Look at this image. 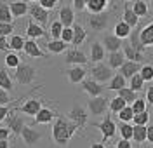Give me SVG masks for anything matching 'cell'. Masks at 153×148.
<instances>
[{
    "instance_id": "cell-1",
    "label": "cell",
    "mask_w": 153,
    "mask_h": 148,
    "mask_svg": "<svg viewBox=\"0 0 153 148\" xmlns=\"http://www.w3.org/2000/svg\"><path fill=\"white\" fill-rule=\"evenodd\" d=\"M78 131L75 124L71 120H68L66 117L63 115H57L52 127H51V138H52V143L59 148H66L70 139L75 136V132Z\"/></svg>"
},
{
    "instance_id": "cell-2",
    "label": "cell",
    "mask_w": 153,
    "mask_h": 148,
    "mask_svg": "<svg viewBox=\"0 0 153 148\" xmlns=\"http://www.w3.org/2000/svg\"><path fill=\"white\" fill-rule=\"evenodd\" d=\"M14 79L19 86H31L37 80V68L28 63H21L12 73V80Z\"/></svg>"
},
{
    "instance_id": "cell-3",
    "label": "cell",
    "mask_w": 153,
    "mask_h": 148,
    "mask_svg": "<svg viewBox=\"0 0 153 148\" xmlns=\"http://www.w3.org/2000/svg\"><path fill=\"white\" fill-rule=\"evenodd\" d=\"M110 19H111V12H101V14H89L87 16V26L89 30L92 31V33H103L106 28H108V25H110Z\"/></svg>"
},
{
    "instance_id": "cell-4",
    "label": "cell",
    "mask_w": 153,
    "mask_h": 148,
    "mask_svg": "<svg viewBox=\"0 0 153 148\" xmlns=\"http://www.w3.org/2000/svg\"><path fill=\"white\" fill-rule=\"evenodd\" d=\"M68 120H71L73 124H75L76 127H78V131H84V129L87 127V120H89V113H87L85 106H82L78 101H75L73 105H71V108H70V112H68L66 115Z\"/></svg>"
},
{
    "instance_id": "cell-5",
    "label": "cell",
    "mask_w": 153,
    "mask_h": 148,
    "mask_svg": "<svg viewBox=\"0 0 153 148\" xmlns=\"http://www.w3.org/2000/svg\"><path fill=\"white\" fill-rule=\"evenodd\" d=\"M89 73H91V77H92V80L94 82H97V84H110V80L113 79V70L110 68L106 63H97V65H92V68L89 70Z\"/></svg>"
},
{
    "instance_id": "cell-6",
    "label": "cell",
    "mask_w": 153,
    "mask_h": 148,
    "mask_svg": "<svg viewBox=\"0 0 153 148\" xmlns=\"http://www.w3.org/2000/svg\"><path fill=\"white\" fill-rule=\"evenodd\" d=\"M108 105H110V101L106 99V96L89 98V101H87V113L92 115V117H103L108 112Z\"/></svg>"
},
{
    "instance_id": "cell-7",
    "label": "cell",
    "mask_w": 153,
    "mask_h": 148,
    "mask_svg": "<svg viewBox=\"0 0 153 148\" xmlns=\"http://www.w3.org/2000/svg\"><path fill=\"white\" fill-rule=\"evenodd\" d=\"M19 138H21V141L25 143V147L33 148V147H37L38 143L42 141L44 134H42L38 129H35L33 126H25V129H23V132H21Z\"/></svg>"
},
{
    "instance_id": "cell-8",
    "label": "cell",
    "mask_w": 153,
    "mask_h": 148,
    "mask_svg": "<svg viewBox=\"0 0 153 148\" xmlns=\"http://www.w3.org/2000/svg\"><path fill=\"white\" fill-rule=\"evenodd\" d=\"M89 63V56H85V52L82 49H68L65 52V65H70V66H84Z\"/></svg>"
},
{
    "instance_id": "cell-9",
    "label": "cell",
    "mask_w": 153,
    "mask_h": 148,
    "mask_svg": "<svg viewBox=\"0 0 153 148\" xmlns=\"http://www.w3.org/2000/svg\"><path fill=\"white\" fill-rule=\"evenodd\" d=\"M44 108V103H42V99L38 98H30L25 99L23 103H21V106H16L14 110H19L21 113H25V115H28V117H37V113L40 112V110Z\"/></svg>"
},
{
    "instance_id": "cell-10",
    "label": "cell",
    "mask_w": 153,
    "mask_h": 148,
    "mask_svg": "<svg viewBox=\"0 0 153 148\" xmlns=\"http://www.w3.org/2000/svg\"><path fill=\"white\" fill-rule=\"evenodd\" d=\"M5 122H7V126H5V127L12 132V136H14V138H19V136H21V132H23V129H25V126H26V124H25V118L19 117L14 108L10 110V113H9V117L5 118Z\"/></svg>"
},
{
    "instance_id": "cell-11",
    "label": "cell",
    "mask_w": 153,
    "mask_h": 148,
    "mask_svg": "<svg viewBox=\"0 0 153 148\" xmlns=\"http://www.w3.org/2000/svg\"><path fill=\"white\" fill-rule=\"evenodd\" d=\"M94 127L99 129V132L103 134V141L111 139L115 136V132H117V124H115V120H111L110 115H106L101 122H96Z\"/></svg>"
},
{
    "instance_id": "cell-12",
    "label": "cell",
    "mask_w": 153,
    "mask_h": 148,
    "mask_svg": "<svg viewBox=\"0 0 153 148\" xmlns=\"http://www.w3.org/2000/svg\"><path fill=\"white\" fill-rule=\"evenodd\" d=\"M57 21L63 25V28H71L75 25V10L71 9V4H61L57 12Z\"/></svg>"
},
{
    "instance_id": "cell-13",
    "label": "cell",
    "mask_w": 153,
    "mask_h": 148,
    "mask_svg": "<svg viewBox=\"0 0 153 148\" xmlns=\"http://www.w3.org/2000/svg\"><path fill=\"white\" fill-rule=\"evenodd\" d=\"M30 16H31V21H35L42 28H45V25L49 23V12L42 9L38 2H30Z\"/></svg>"
},
{
    "instance_id": "cell-14",
    "label": "cell",
    "mask_w": 153,
    "mask_h": 148,
    "mask_svg": "<svg viewBox=\"0 0 153 148\" xmlns=\"http://www.w3.org/2000/svg\"><path fill=\"white\" fill-rule=\"evenodd\" d=\"M101 44H103L105 51H108L110 54H111V52H118V51L124 47V40L117 39L113 33H103V37H101Z\"/></svg>"
},
{
    "instance_id": "cell-15",
    "label": "cell",
    "mask_w": 153,
    "mask_h": 148,
    "mask_svg": "<svg viewBox=\"0 0 153 148\" xmlns=\"http://www.w3.org/2000/svg\"><path fill=\"white\" fill-rule=\"evenodd\" d=\"M65 75L70 84H82L85 80L87 75V68L85 66H70L65 70Z\"/></svg>"
},
{
    "instance_id": "cell-16",
    "label": "cell",
    "mask_w": 153,
    "mask_h": 148,
    "mask_svg": "<svg viewBox=\"0 0 153 148\" xmlns=\"http://www.w3.org/2000/svg\"><path fill=\"white\" fill-rule=\"evenodd\" d=\"M9 9L14 19H21L30 12V4L23 0H16V2H9Z\"/></svg>"
},
{
    "instance_id": "cell-17",
    "label": "cell",
    "mask_w": 153,
    "mask_h": 148,
    "mask_svg": "<svg viewBox=\"0 0 153 148\" xmlns=\"http://www.w3.org/2000/svg\"><path fill=\"white\" fill-rule=\"evenodd\" d=\"M91 54H89V61L91 63H94V65H97V63H103V59H105L106 56V51L105 47H103V44L99 42V40H94L92 44H91Z\"/></svg>"
},
{
    "instance_id": "cell-18",
    "label": "cell",
    "mask_w": 153,
    "mask_h": 148,
    "mask_svg": "<svg viewBox=\"0 0 153 148\" xmlns=\"http://www.w3.org/2000/svg\"><path fill=\"white\" fill-rule=\"evenodd\" d=\"M82 89H84V92L89 94V98H97V96H103V91L105 87L101 86V84H97L94 82L92 79H87L82 82Z\"/></svg>"
},
{
    "instance_id": "cell-19",
    "label": "cell",
    "mask_w": 153,
    "mask_h": 148,
    "mask_svg": "<svg viewBox=\"0 0 153 148\" xmlns=\"http://www.w3.org/2000/svg\"><path fill=\"white\" fill-rule=\"evenodd\" d=\"M139 40L144 49L153 47V21L146 23L143 28H139Z\"/></svg>"
},
{
    "instance_id": "cell-20",
    "label": "cell",
    "mask_w": 153,
    "mask_h": 148,
    "mask_svg": "<svg viewBox=\"0 0 153 148\" xmlns=\"http://www.w3.org/2000/svg\"><path fill=\"white\" fill-rule=\"evenodd\" d=\"M23 52H25L26 56H30V58H37V59L44 58V59H47V54L38 47V44L35 42V40H28V39H26V44H25Z\"/></svg>"
},
{
    "instance_id": "cell-21",
    "label": "cell",
    "mask_w": 153,
    "mask_h": 148,
    "mask_svg": "<svg viewBox=\"0 0 153 148\" xmlns=\"http://www.w3.org/2000/svg\"><path fill=\"white\" fill-rule=\"evenodd\" d=\"M141 63H134V61H125L124 65L120 66V70H118V73L124 77L125 80L127 79H132L134 75H137L139 73V70H141Z\"/></svg>"
},
{
    "instance_id": "cell-22",
    "label": "cell",
    "mask_w": 153,
    "mask_h": 148,
    "mask_svg": "<svg viewBox=\"0 0 153 148\" xmlns=\"http://www.w3.org/2000/svg\"><path fill=\"white\" fill-rule=\"evenodd\" d=\"M52 120H56V113H54V110L44 106V108L37 113V117H35V120H33V124H35V126H47V124H51Z\"/></svg>"
},
{
    "instance_id": "cell-23",
    "label": "cell",
    "mask_w": 153,
    "mask_h": 148,
    "mask_svg": "<svg viewBox=\"0 0 153 148\" xmlns=\"http://www.w3.org/2000/svg\"><path fill=\"white\" fill-rule=\"evenodd\" d=\"M71 30H73V42H71V45H73L75 49H80V45L87 40V31H85V28H84L82 25H78V23H75V25L71 26Z\"/></svg>"
},
{
    "instance_id": "cell-24",
    "label": "cell",
    "mask_w": 153,
    "mask_h": 148,
    "mask_svg": "<svg viewBox=\"0 0 153 148\" xmlns=\"http://www.w3.org/2000/svg\"><path fill=\"white\" fill-rule=\"evenodd\" d=\"M44 35H45V28H42L35 21H28L26 31H25V37H28V40H37L40 37H44Z\"/></svg>"
},
{
    "instance_id": "cell-25",
    "label": "cell",
    "mask_w": 153,
    "mask_h": 148,
    "mask_svg": "<svg viewBox=\"0 0 153 148\" xmlns=\"http://www.w3.org/2000/svg\"><path fill=\"white\" fill-rule=\"evenodd\" d=\"M110 5L108 0H87L85 2V10L89 14H101L105 12L106 7Z\"/></svg>"
},
{
    "instance_id": "cell-26",
    "label": "cell",
    "mask_w": 153,
    "mask_h": 148,
    "mask_svg": "<svg viewBox=\"0 0 153 148\" xmlns=\"http://www.w3.org/2000/svg\"><path fill=\"white\" fill-rule=\"evenodd\" d=\"M113 33L117 39H120V40H124V39H129L131 37V33H132V28L127 25V23H124L122 19H118L117 23H115V26H113Z\"/></svg>"
},
{
    "instance_id": "cell-27",
    "label": "cell",
    "mask_w": 153,
    "mask_h": 148,
    "mask_svg": "<svg viewBox=\"0 0 153 148\" xmlns=\"http://www.w3.org/2000/svg\"><path fill=\"white\" fill-rule=\"evenodd\" d=\"M131 9L134 10V14L137 18H146L150 14V4L146 0H134V2H131Z\"/></svg>"
},
{
    "instance_id": "cell-28",
    "label": "cell",
    "mask_w": 153,
    "mask_h": 148,
    "mask_svg": "<svg viewBox=\"0 0 153 148\" xmlns=\"http://www.w3.org/2000/svg\"><path fill=\"white\" fill-rule=\"evenodd\" d=\"M122 21L127 23L132 30L137 28V25H139V18H137V16L134 14V10L131 9V4H129V5L125 4V9H124V12H122Z\"/></svg>"
},
{
    "instance_id": "cell-29",
    "label": "cell",
    "mask_w": 153,
    "mask_h": 148,
    "mask_svg": "<svg viewBox=\"0 0 153 148\" xmlns=\"http://www.w3.org/2000/svg\"><path fill=\"white\" fill-rule=\"evenodd\" d=\"M7 44H9V51L10 52H16V54H18L19 51L25 49L26 39H25V35H12V37H9Z\"/></svg>"
},
{
    "instance_id": "cell-30",
    "label": "cell",
    "mask_w": 153,
    "mask_h": 148,
    "mask_svg": "<svg viewBox=\"0 0 153 148\" xmlns=\"http://www.w3.org/2000/svg\"><path fill=\"white\" fill-rule=\"evenodd\" d=\"M125 63V56L122 51H118V52H111V54H108V66L111 70H120V66Z\"/></svg>"
},
{
    "instance_id": "cell-31",
    "label": "cell",
    "mask_w": 153,
    "mask_h": 148,
    "mask_svg": "<svg viewBox=\"0 0 153 148\" xmlns=\"http://www.w3.org/2000/svg\"><path fill=\"white\" fill-rule=\"evenodd\" d=\"M0 89L10 92L14 89V80H12V75L5 68H0Z\"/></svg>"
},
{
    "instance_id": "cell-32",
    "label": "cell",
    "mask_w": 153,
    "mask_h": 148,
    "mask_svg": "<svg viewBox=\"0 0 153 148\" xmlns=\"http://www.w3.org/2000/svg\"><path fill=\"white\" fill-rule=\"evenodd\" d=\"M45 49L51 54H61V52H66L68 51V44H65L63 40H49L45 44Z\"/></svg>"
},
{
    "instance_id": "cell-33",
    "label": "cell",
    "mask_w": 153,
    "mask_h": 148,
    "mask_svg": "<svg viewBox=\"0 0 153 148\" xmlns=\"http://www.w3.org/2000/svg\"><path fill=\"white\" fill-rule=\"evenodd\" d=\"M129 45L132 47L136 52H139V54H143L144 56V47L143 44H141V40H139V28H134L132 33H131V37H129Z\"/></svg>"
},
{
    "instance_id": "cell-34",
    "label": "cell",
    "mask_w": 153,
    "mask_h": 148,
    "mask_svg": "<svg viewBox=\"0 0 153 148\" xmlns=\"http://www.w3.org/2000/svg\"><path fill=\"white\" fill-rule=\"evenodd\" d=\"M122 52H124V56H125V61H134V63H143V59L144 56L143 54H139V52H136V51L129 45V42L127 44H124V47H122Z\"/></svg>"
},
{
    "instance_id": "cell-35",
    "label": "cell",
    "mask_w": 153,
    "mask_h": 148,
    "mask_svg": "<svg viewBox=\"0 0 153 148\" xmlns=\"http://www.w3.org/2000/svg\"><path fill=\"white\" fill-rule=\"evenodd\" d=\"M132 141L143 145L146 141V126H132Z\"/></svg>"
},
{
    "instance_id": "cell-36",
    "label": "cell",
    "mask_w": 153,
    "mask_h": 148,
    "mask_svg": "<svg viewBox=\"0 0 153 148\" xmlns=\"http://www.w3.org/2000/svg\"><path fill=\"white\" fill-rule=\"evenodd\" d=\"M12 14H10L9 9V2H0V23H7V25H12Z\"/></svg>"
},
{
    "instance_id": "cell-37",
    "label": "cell",
    "mask_w": 153,
    "mask_h": 148,
    "mask_svg": "<svg viewBox=\"0 0 153 148\" xmlns=\"http://www.w3.org/2000/svg\"><path fill=\"white\" fill-rule=\"evenodd\" d=\"M117 96H118V98H122V99L125 101V103H127V105L131 106V105H132L134 101L137 99V92L131 91L129 87H124V89H120V91L117 92Z\"/></svg>"
},
{
    "instance_id": "cell-38",
    "label": "cell",
    "mask_w": 153,
    "mask_h": 148,
    "mask_svg": "<svg viewBox=\"0 0 153 148\" xmlns=\"http://www.w3.org/2000/svg\"><path fill=\"white\" fill-rule=\"evenodd\" d=\"M4 63H5V66H7V68L16 70L23 61H21V58H19V54H16V52H7V54H5V58H4Z\"/></svg>"
},
{
    "instance_id": "cell-39",
    "label": "cell",
    "mask_w": 153,
    "mask_h": 148,
    "mask_svg": "<svg viewBox=\"0 0 153 148\" xmlns=\"http://www.w3.org/2000/svg\"><path fill=\"white\" fill-rule=\"evenodd\" d=\"M125 84H127V80H125L120 73H115L113 79L110 80V84H108V89H110V91H117V92H118L120 89L125 87Z\"/></svg>"
},
{
    "instance_id": "cell-40",
    "label": "cell",
    "mask_w": 153,
    "mask_h": 148,
    "mask_svg": "<svg viewBox=\"0 0 153 148\" xmlns=\"http://www.w3.org/2000/svg\"><path fill=\"white\" fill-rule=\"evenodd\" d=\"M117 131L120 132V139L132 141V124H125V122H120V124L117 126Z\"/></svg>"
},
{
    "instance_id": "cell-41",
    "label": "cell",
    "mask_w": 153,
    "mask_h": 148,
    "mask_svg": "<svg viewBox=\"0 0 153 148\" xmlns=\"http://www.w3.org/2000/svg\"><path fill=\"white\" fill-rule=\"evenodd\" d=\"M139 77L143 79V82H153V65L152 63H144L141 70H139Z\"/></svg>"
},
{
    "instance_id": "cell-42",
    "label": "cell",
    "mask_w": 153,
    "mask_h": 148,
    "mask_svg": "<svg viewBox=\"0 0 153 148\" xmlns=\"http://www.w3.org/2000/svg\"><path fill=\"white\" fill-rule=\"evenodd\" d=\"M61 33H63V25L57 19H54L51 25H49V35L52 37L51 40H59L61 39Z\"/></svg>"
},
{
    "instance_id": "cell-43",
    "label": "cell",
    "mask_w": 153,
    "mask_h": 148,
    "mask_svg": "<svg viewBox=\"0 0 153 148\" xmlns=\"http://www.w3.org/2000/svg\"><path fill=\"white\" fill-rule=\"evenodd\" d=\"M127 106V103H125L122 98H118V96H115V98L110 99V105H108V110L111 112V113H118L120 110H124Z\"/></svg>"
},
{
    "instance_id": "cell-44",
    "label": "cell",
    "mask_w": 153,
    "mask_h": 148,
    "mask_svg": "<svg viewBox=\"0 0 153 148\" xmlns=\"http://www.w3.org/2000/svg\"><path fill=\"white\" fill-rule=\"evenodd\" d=\"M117 115H118V120H120V122L131 124V122H132V118H134V112H132V108H131V106L127 105V106H125L124 110H120V112H118Z\"/></svg>"
},
{
    "instance_id": "cell-45",
    "label": "cell",
    "mask_w": 153,
    "mask_h": 148,
    "mask_svg": "<svg viewBox=\"0 0 153 148\" xmlns=\"http://www.w3.org/2000/svg\"><path fill=\"white\" fill-rule=\"evenodd\" d=\"M143 87H144V82H143V79L139 77V73H137V75H134L132 79H129V89H131V91L139 92Z\"/></svg>"
},
{
    "instance_id": "cell-46",
    "label": "cell",
    "mask_w": 153,
    "mask_h": 148,
    "mask_svg": "<svg viewBox=\"0 0 153 148\" xmlns=\"http://www.w3.org/2000/svg\"><path fill=\"white\" fill-rule=\"evenodd\" d=\"M148 122H150V113H148V110L143 112V113H137V115H134L132 118V126H148Z\"/></svg>"
},
{
    "instance_id": "cell-47",
    "label": "cell",
    "mask_w": 153,
    "mask_h": 148,
    "mask_svg": "<svg viewBox=\"0 0 153 148\" xmlns=\"http://www.w3.org/2000/svg\"><path fill=\"white\" fill-rule=\"evenodd\" d=\"M131 108H132L134 115H137V113H143V112H146V101H144L143 98H137V99L132 103V105H131Z\"/></svg>"
},
{
    "instance_id": "cell-48",
    "label": "cell",
    "mask_w": 153,
    "mask_h": 148,
    "mask_svg": "<svg viewBox=\"0 0 153 148\" xmlns=\"http://www.w3.org/2000/svg\"><path fill=\"white\" fill-rule=\"evenodd\" d=\"M12 33H14V23H12V25L0 23V37L7 39V37H12Z\"/></svg>"
},
{
    "instance_id": "cell-49",
    "label": "cell",
    "mask_w": 153,
    "mask_h": 148,
    "mask_svg": "<svg viewBox=\"0 0 153 148\" xmlns=\"http://www.w3.org/2000/svg\"><path fill=\"white\" fill-rule=\"evenodd\" d=\"M38 4H40L42 9H45L47 12L49 10H54L59 5V2H56V0H38Z\"/></svg>"
},
{
    "instance_id": "cell-50",
    "label": "cell",
    "mask_w": 153,
    "mask_h": 148,
    "mask_svg": "<svg viewBox=\"0 0 153 148\" xmlns=\"http://www.w3.org/2000/svg\"><path fill=\"white\" fill-rule=\"evenodd\" d=\"M59 40H63L65 44L70 45V44L73 42V30L71 28H63V33H61V39Z\"/></svg>"
},
{
    "instance_id": "cell-51",
    "label": "cell",
    "mask_w": 153,
    "mask_h": 148,
    "mask_svg": "<svg viewBox=\"0 0 153 148\" xmlns=\"http://www.w3.org/2000/svg\"><path fill=\"white\" fill-rule=\"evenodd\" d=\"M19 103H21V101H19V99H16V105H19ZM10 105H12V103H10ZM16 105H14V106H9V105H7V106H0V122H2V120H5V118L9 117L10 110L16 108Z\"/></svg>"
},
{
    "instance_id": "cell-52",
    "label": "cell",
    "mask_w": 153,
    "mask_h": 148,
    "mask_svg": "<svg viewBox=\"0 0 153 148\" xmlns=\"http://www.w3.org/2000/svg\"><path fill=\"white\" fill-rule=\"evenodd\" d=\"M12 103V98H10V94L7 91H4V89H0V106H7Z\"/></svg>"
},
{
    "instance_id": "cell-53",
    "label": "cell",
    "mask_w": 153,
    "mask_h": 148,
    "mask_svg": "<svg viewBox=\"0 0 153 148\" xmlns=\"http://www.w3.org/2000/svg\"><path fill=\"white\" fill-rule=\"evenodd\" d=\"M85 2L87 0H73V2H71V9L75 10V14L85 10Z\"/></svg>"
},
{
    "instance_id": "cell-54",
    "label": "cell",
    "mask_w": 153,
    "mask_h": 148,
    "mask_svg": "<svg viewBox=\"0 0 153 148\" xmlns=\"http://www.w3.org/2000/svg\"><path fill=\"white\" fill-rule=\"evenodd\" d=\"M144 94H146V99H144V101H146V105H152V106H153V84L146 87V92H144Z\"/></svg>"
},
{
    "instance_id": "cell-55",
    "label": "cell",
    "mask_w": 153,
    "mask_h": 148,
    "mask_svg": "<svg viewBox=\"0 0 153 148\" xmlns=\"http://www.w3.org/2000/svg\"><path fill=\"white\" fill-rule=\"evenodd\" d=\"M10 136H12V132H10L7 127H0V139H5V141H9Z\"/></svg>"
},
{
    "instance_id": "cell-56",
    "label": "cell",
    "mask_w": 153,
    "mask_h": 148,
    "mask_svg": "<svg viewBox=\"0 0 153 148\" xmlns=\"http://www.w3.org/2000/svg\"><path fill=\"white\" fill-rule=\"evenodd\" d=\"M146 141L153 145V124H148L146 126Z\"/></svg>"
},
{
    "instance_id": "cell-57",
    "label": "cell",
    "mask_w": 153,
    "mask_h": 148,
    "mask_svg": "<svg viewBox=\"0 0 153 148\" xmlns=\"http://www.w3.org/2000/svg\"><path fill=\"white\" fill-rule=\"evenodd\" d=\"M115 147H117V148H132V143H131V141H127V139H118Z\"/></svg>"
},
{
    "instance_id": "cell-58",
    "label": "cell",
    "mask_w": 153,
    "mask_h": 148,
    "mask_svg": "<svg viewBox=\"0 0 153 148\" xmlns=\"http://www.w3.org/2000/svg\"><path fill=\"white\" fill-rule=\"evenodd\" d=\"M0 51H9V44H7V39L0 37Z\"/></svg>"
},
{
    "instance_id": "cell-59",
    "label": "cell",
    "mask_w": 153,
    "mask_h": 148,
    "mask_svg": "<svg viewBox=\"0 0 153 148\" xmlns=\"http://www.w3.org/2000/svg\"><path fill=\"white\" fill-rule=\"evenodd\" d=\"M91 148H106L105 143H99V141H94V143H91Z\"/></svg>"
},
{
    "instance_id": "cell-60",
    "label": "cell",
    "mask_w": 153,
    "mask_h": 148,
    "mask_svg": "<svg viewBox=\"0 0 153 148\" xmlns=\"http://www.w3.org/2000/svg\"><path fill=\"white\" fill-rule=\"evenodd\" d=\"M0 148H10V143L5 139H0Z\"/></svg>"
},
{
    "instance_id": "cell-61",
    "label": "cell",
    "mask_w": 153,
    "mask_h": 148,
    "mask_svg": "<svg viewBox=\"0 0 153 148\" xmlns=\"http://www.w3.org/2000/svg\"><path fill=\"white\" fill-rule=\"evenodd\" d=\"M132 148H144L143 145H137V147H132Z\"/></svg>"
},
{
    "instance_id": "cell-62",
    "label": "cell",
    "mask_w": 153,
    "mask_h": 148,
    "mask_svg": "<svg viewBox=\"0 0 153 148\" xmlns=\"http://www.w3.org/2000/svg\"><path fill=\"white\" fill-rule=\"evenodd\" d=\"M106 148H117V147H113V145H111V147H106Z\"/></svg>"
}]
</instances>
